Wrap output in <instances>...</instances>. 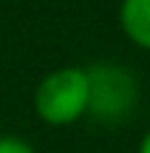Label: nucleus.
<instances>
[{
  "mask_svg": "<svg viewBox=\"0 0 150 153\" xmlns=\"http://www.w3.org/2000/svg\"><path fill=\"white\" fill-rule=\"evenodd\" d=\"M88 71L77 65L57 68L37 85L34 108L37 116L48 125H71L82 114H88Z\"/></svg>",
  "mask_w": 150,
  "mask_h": 153,
  "instance_id": "nucleus-1",
  "label": "nucleus"
},
{
  "mask_svg": "<svg viewBox=\"0 0 150 153\" xmlns=\"http://www.w3.org/2000/svg\"><path fill=\"white\" fill-rule=\"evenodd\" d=\"M88 71V111L96 119H122L130 114V108L136 105V79L128 68L113 65V62H96V65L85 68Z\"/></svg>",
  "mask_w": 150,
  "mask_h": 153,
  "instance_id": "nucleus-2",
  "label": "nucleus"
},
{
  "mask_svg": "<svg viewBox=\"0 0 150 153\" xmlns=\"http://www.w3.org/2000/svg\"><path fill=\"white\" fill-rule=\"evenodd\" d=\"M119 23L130 43L150 51V0H122Z\"/></svg>",
  "mask_w": 150,
  "mask_h": 153,
  "instance_id": "nucleus-3",
  "label": "nucleus"
},
{
  "mask_svg": "<svg viewBox=\"0 0 150 153\" xmlns=\"http://www.w3.org/2000/svg\"><path fill=\"white\" fill-rule=\"evenodd\" d=\"M0 153H34V148L17 136H0Z\"/></svg>",
  "mask_w": 150,
  "mask_h": 153,
  "instance_id": "nucleus-4",
  "label": "nucleus"
},
{
  "mask_svg": "<svg viewBox=\"0 0 150 153\" xmlns=\"http://www.w3.org/2000/svg\"><path fill=\"white\" fill-rule=\"evenodd\" d=\"M139 153H150V133L145 139H142V145H139Z\"/></svg>",
  "mask_w": 150,
  "mask_h": 153,
  "instance_id": "nucleus-5",
  "label": "nucleus"
}]
</instances>
